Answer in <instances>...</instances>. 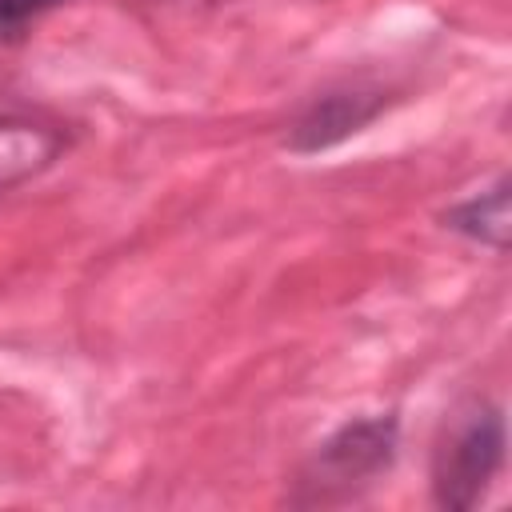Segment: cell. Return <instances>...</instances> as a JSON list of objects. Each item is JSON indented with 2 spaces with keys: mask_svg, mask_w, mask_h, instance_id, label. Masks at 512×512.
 Returning <instances> with one entry per match:
<instances>
[{
  "mask_svg": "<svg viewBox=\"0 0 512 512\" xmlns=\"http://www.w3.org/2000/svg\"><path fill=\"white\" fill-rule=\"evenodd\" d=\"M168 4H180V8H216V4H228V0H168Z\"/></svg>",
  "mask_w": 512,
  "mask_h": 512,
  "instance_id": "52a82bcc",
  "label": "cell"
},
{
  "mask_svg": "<svg viewBox=\"0 0 512 512\" xmlns=\"http://www.w3.org/2000/svg\"><path fill=\"white\" fill-rule=\"evenodd\" d=\"M400 452V420L396 412H372L344 420L332 436H324L312 460L300 472V504H336L356 496L392 472Z\"/></svg>",
  "mask_w": 512,
  "mask_h": 512,
  "instance_id": "6da1fadb",
  "label": "cell"
},
{
  "mask_svg": "<svg viewBox=\"0 0 512 512\" xmlns=\"http://www.w3.org/2000/svg\"><path fill=\"white\" fill-rule=\"evenodd\" d=\"M384 108H388V92L384 88H332V92L316 96L292 120L284 144L296 156H312V152L336 148L340 140H348L360 128H368Z\"/></svg>",
  "mask_w": 512,
  "mask_h": 512,
  "instance_id": "3957f363",
  "label": "cell"
},
{
  "mask_svg": "<svg viewBox=\"0 0 512 512\" xmlns=\"http://www.w3.org/2000/svg\"><path fill=\"white\" fill-rule=\"evenodd\" d=\"M504 448V408L492 400H472L444 424L432 448V500L448 512L476 508L504 468Z\"/></svg>",
  "mask_w": 512,
  "mask_h": 512,
  "instance_id": "7a4b0ae2",
  "label": "cell"
},
{
  "mask_svg": "<svg viewBox=\"0 0 512 512\" xmlns=\"http://www.w3.org/2000/svg\"><path fill=\"white\" fill-rule=\"evenodd\" d=\"M68 152V132L32 116H0V196L44 176Z\"/></svg>",
  "mask_w": 512,
  "mask_h": 512,
  "instance_id": "277c9868",
  "label": "cell"
},
{
  "mask_svg": "<svg viewBox=\"0 0 512 512\" xmlns=\"http://www.w3.org/2000/svg\"><path fill=\"white\" fill-rule=\"evenodd\" d=\"M508 188H512L508 176H496L492 188H484V192H476V196L444 208L440 212V224L448 232H460V236L492 248V252H504L508 248V228H512L508 224Z\"/></svg>",
  "mask_w": 512,
  "mask_h": 512,
  "instance_id": "5b68a950",
  "label": "cell"
},
{
  "mask_svg": "<svg viewBox=\"0 0 512 512\" xmlns=\"http://www.w3.org/2000/svg\"><path fill=\"white\" fill-rule=\"evenodd\" d=\"M68 0H0V40H20L28 24L64 8Z\"/></svg>",
  "mask_w": 512,
  "mask_h": 512,
  "instance_id": "8992f818",
  "label": "cell"
}]
</instances>
